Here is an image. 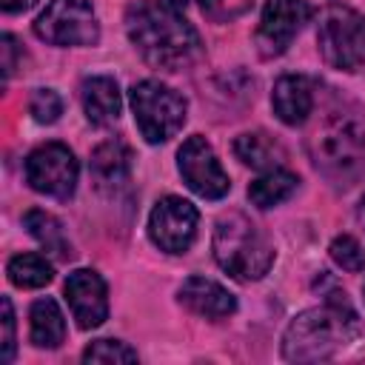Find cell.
I'll list each match as a JSON object with an SVG mask.
<instances>
[{
	"mask_svg": "<svg viewBox=\"0 0 365 365\" xmlns=\"http://www.w3.org/2000/svg\"><path fill=\"white\" fill-rule=\"evenodd\" d=\"M34 34L51 46H94L100 23L88 0H48L34 20Z\"/></svg>",
	"mask_w": 365,
	"mask_h": 365,
	"instance_id": "52a82bcc",
	"label": "cell"
},
{
	"mask_svg": "<svg viewBox=\"0 0 365 365\" xmlns=\"http://www.w3.org/2000/svg\"><path fill=\"white\" fill-rule=\"evenodd\" d=\"M200 214L182 197H163L148 214V237L165 254H185L197 237Z\"/></svg>",
	"mask_w": 365,
	"mask_h": 365,
	"instance_id": "30bf717a",
	"label": "cell"
},
{
	"mask_svg": "<svg viewBox=\"0 0 365 365\" xmlns=\"http://www.w3.org/2000/svg\"><path fill=\"white\" fill-rule=\"evenodd\" d=\"M128 100H131L134 123H137L140 134L145 137V143H151V145L171 140L185 123V111H188L185 97L160 80L134 83L128 91Z\"/></svg>",
	"mask_w": 365,
	"mask_h": 365,
	"instance_id": "5b68a950",
	"label": "cell"
},
{
	"mask_svg": "<svg viewBox=\"0 0 365 365\" xmlns=\"http://www.w3.org/2000/svg\"><path fill=\"white\" fill-rule=\"evenodd\" d=\"M80 103H83V111H86L88 123H94V125L114 123L120 117V106H123L117 80L106 77V74L86 77L83 86H80Z\"/></svg>",
	"mask_w": 365,
	"mask_h": 365,
	"instance_id": "2e32d148",
	"label": "cell"
},
{
	"mask_svg": "<svg viewBox=\"0 0 365 365\" xmlns=\"http://www.w3.org/2000/svg\"><path fill=\"white\" fill-rule=\"evenodd\" d=\"M29 336L37 348H57L66 339V317L51 297H43L29 311Z\"/></svg>",
	"mask_w": 365,
	"mask_h": 365,
	"instance_id": "ac0fdd59",
	"label": "cell"
},
{
	"mask_svg": "<svg viewBox=\"0 0 365 365\" xmlns=\"http://www.w3.org/2000/svg\"><path fill=\"white\" fill-rule=\"evenodd\" d=\"M314 165L336 185H354L365 177V123L334 117L319 125L308 143Z\"/></svg>",
	"mask_w": 365,
	"mask_h": 365,
	"instance_id": "277c9868",
	"label": "cell"
},
{
	"mask_svg": "<svg viewBox=\"0 0 365 365\" xmlns=\"http://www.w3.org/2000/svg\"><path fill=\"white\" fill-rule=\"evenodd\" d=\"M125 34L140 57L163 71H180L202 57V43L182 11L163 0H137L125 11Z\"/></svg>",
	"mask_w": 365,
	"mask_h": 365,
	"instance_id": "6da1fadb",
	"label": "cell"
},
{
	"mask_svg": "<svg viewBox=\"0 0 365 365\" xmlns=\"http://www.w3.org/2000/svg\"><path fill=\"white\" fill-rule=\"evenodd\" d=\"M63 291H66V302L71 308V317L77 319V325L83 331H91V328L106 322V317H108V291H106V282L97 271H91V268L71 271Z\"/></svg>",
	"mask_w": 365,
	"mask_h": 365,
	"instance_id": "7c38bea8",
	"label": "cell"
},
{
	"mask_svg": "<svg viewBox=\"0 0 365 365\" xmlns=\"http://www.w3.org/2000/svg\"><path fill=\"white\" fill-rule=\"evenodd\" d=\"M234 154L237 160H242L251 168L259 171H271V168H282L285 163V148L265 131H245L234 140Z\"/></svg>",
	"mask_w": 365,
	"mask_h": 365,
	"instance_id": "e0dca14e",
	"label": "cell"
},
{
	"mask_svg": "<svg viewBox=\"0 0 365 365\" xmlns=\"http://www.w3.org/2000/svg\"><path fill=\"white\" fill-rule=\"evenodd\" d=\"M177 299L182 308H188L191 314H197L202 319H225L237 311V297L225 285H220L208 277H188L180 285Z\"/></svg>",
	"mask_w": 365,
	"mask_h": 365,
	"instance_id": "4fadbf2b",
	"label": "cell"
},
{
	"mask_svg": "<svg viewBox=\"0 0 365 365\" xmlns=\"http://www.w3.org/2000/svg\"><path fill=\"white\" fill-rule=\"evenodd\" d=\"M359 334V314L342 291L325 297L322 305L299 311L282 334V356L288 362L331 359Z\"/></svg>",
	"mask_w": 365,
	"mask_h": 365,
	"instance_id": "7a4b0ae2",
	"label": "cell"
},
{
	"mask_svg": "<svg viewBox=\"0 0 365 365\" xmlns=\"http://www.w3.org/2000/svg\"><path fill=\"white\" fill-rule=\"evenodd\" d=\"M217 3H220V0H200V6H202V9H214Z\"/></svg>",
	"mask_w": 365,
	"mask_h": 365,
	"instance_id": "f546056e",
	"label": "cell"
},
{
	"mask_svg": "<svg viewBox=\"0 0 365 365\" xmlns=\"http://www.w3.org/2000/svg\"><path fill=\"white\" fill-rule=\"evenodd\" d=\"M0 6L9 14H20V11H29L31 6H37V0H0Z\"/></svg>",
	"mask_w": 365,
	"mask_h": 365,
	"instance_id": "4316f807",
	"label": "cell"
},
{
	"mask_svg": "<svg viewBox=\"0 0 365 365\" xmlns=\"http://www.w3.org/2000/svg\"><path fill=\"white\" fill-rule=\"evenodd\" d=\"M9 279L17 288H43L54 277V265L43 254H17L6 265Z\"/></svg>",
	"mask_w": 365,
	"mask_h": 365,
	"instance_id": "44dd1931",
	"label": "cell"
},
{
	"mask_svg": "<svg viewBox=\"0 0 365 365\" xmlns=\"http://www.w3.org/2000/svg\"><path fill=\"white\" fill-rule=\"evenodd\" d=\"M331 259L342 268V271H365V245L351 237V234H342L331 242Z\"/></svg>",
	"mask_w": 365,
	"mask_h": 365,
	"instance_id": "7402d4cb",
	"label": "cell"
},
{
	"mask_svg": "<svg viewBox=\"0 0 365 365\" xmlns=\"http://www.w3.org/2000/svg\"><path fill=\"white\" fill-rule=\"evenodd\" d=\"M83 362H137V351L120 339H97L83 351Z\"/></svg>",
	"mask_w": 365,
	"mask_h": 365,
	"instance_id": "603a6c76",
	"label": "cell"
},
{
	"mask_svg": "<svg viewBox=\"0 0 365 365\" xmlns=\"http://www.w3.org/2000/svg\"><path fill=\"white\" fill-rule=\"evenodd\" d=\"M356 220H359V225L365 228V197H362L359 205H356Z\"/></svg>",
	"mask_w": 365,
	"mask_h": 365,
	"instance_id": "f1b7e54d",
	"label": "cell"
},
{
	"mask_svg": "<svg viewBox=\"0 0 365 365\" xmlns=\"http://www.w3.org/2000/svg\"><path fill=\"white\" fill-rule=\"evenodd\" d=\"M317 46L331 68L359 71L365 66V14L339 3L328 6L317 23Z\"/></svg>",
	"mask_w": 365,
	"mask_h": 365,
	"instance_id": "8992f818",
	"label": "cell"
},
{
	"mask_svg": "<svg viewBox=\"0 0 365 365\" xmlns=\"http://www.w3.org/2000/svg\"><path fill=\"white\" fill-rule=\"evenodd\" d=\"M91 180L100 191H114L131 177V148L123 140H106L91 151Z\"/></svg>",
	"mask_w": 365,
	"mask_h": 365,
	"instance_id": "9a60e30c",
	"label": "cell"
},
{
	"mask_svg": "<svg viewBox=\"0 0 365 365\" xmlns=\"http://www.w3.org/2000/svg\"><path fill=\"white\" fill-rule=\"evenodd\" d=\"M314 14L308 0H265L259 29H257V46L265 57L282 54L294 37L299 34L302 23Z\"/></svg>",
	"mask_w": 365,
	"mask_h": 365,
	"instance_id": "8fae6325",
	"label": "cell"
},
{
	"mask_svg": "<svg viewBox=\"0 0 365 365\" xmlns=\"http://www.w3.org/2000/svg\"><path fill=\"white\" fill-rule=\"evenodd\" d=\"M299 185V177L288 168H271V171H262L251 185H248V200L257 205V208H274L279 202H285Z\"/></svg>",
	"mask_w": 365,
	"mask_h": 365,
	"instance_id": "d6986e66",
	"label": "cell"
},
{
	"mask_svg": "<svg viewBox=\"0 0 365 365\" xmlns=\"http://www.w3.org/2000/svg\"><path fill=\"white\" fill-rule=\"evenodd\" d=\"M0 54H3V77L9 80L14 74V68H17V54H20V46H17V40L11 34L0 37Z\"/></svg>",
	"mask_w": 365,
	"mask_h": 365,
	"instance_id": "484cf974",
	"label": "cell"
},
{
	"mask_svg": "<svg viewBox=\"0 0 365 365\" xmlns=\"http://www.w3.org/2000/svg\"><path fill=\"white\" fill-rule=\"evenodd\" d=\"M177 168H180V177L182 182L200 194L202 200H220L228 194L231 188V180L225 174V168L220 165L211 143L200 134H191L180 151H177Z\"/></svg>",
	"mask_w": 365,
	"mask_h": 365,
	"instance_id": "9c48e42d",
	"label": "cell"
},
{
	"mask_svg": "<svg viewBox=\"0 0 365 365\" xmlns=\"http://www.w3.org/2000/svg\"><path fill=\"white\" fill-rule=\"evenodd\" d=\"M0 325H3V336H0V362H11L14 356V308H11V299L3 297V317H0Z\"/></svg>",
	"mask_w": 365,
	"mask_h": 365,
	"instance_id": "d4e9b609",
	"label": "cell"
},
{
	"mask_svg": "<svg viewBox=\"0 0 365 365\" xmlns=\"http://www.w3.org/2000/svg\"><path fill=\"white\" fill-rule=\"evenodd\" d=\"M274 114L285 125H302L314 108V86L302 74H282L271 91Z\"/></svg>",
	"mask_w": 365,
	"mask_h": 365,
	"instance_id": "5bb4252c",
	"label": "cell"
},
{
	"mask_svg": "<svg viewBox=\"0 0 365 365\" xmlns=\"http://www.w3.org/2000/svg\"><path fill=\"white\" fill-rule=\"evenodd\" d=\"M77 160L68 145L63 143H46L37 145L26 157V182L46 197L68 200L77 188Z\"/></svg>",
	"mask_w": 365,
	"mask_h": 365,
	"instance_id": "ba28073f",
	"label": "cell"
},
{
	"mask_svg": "<svg viewBox=\"0 0 365 365\" xmlns=\"http://www.w3.org/2000/svg\"><path fill=\"white\" fill-rule=\"evenodd\" d=\"M29 111L37 123L48 125V123H57L60 114H63V97L54 91V88H37L29 100Z\"/></svg>",
	"mask_w": 365,
	"mask_h": 365,
	"instance_id": "cb8c5ba5",
	"label": "cell"
},
{
	"mask_svg": "<svg viewBox=\"0 0 365 365\" xmlns=\"http://www.w3.org/2000/svg\"><path fill=\"white\" fill-rule=\"evenodd\" d=\"M163 3H165V6H168V9H174V11H182V9H185V3H188V0H163Z\"/></svg>",
	"mask_w": 365,
	"mask_h": 365,
	"instance_id": "83f0119b",
	"label": "cell"
},
{
	"mask_svg": "<svg viewBox=\"0 0 365 365\" xmlns=\"http://www.w3.org/2000/svg\"><path fill=\"white\" fill-rule=\"evenodd\" d=\"M23 225H26V231H29L48 254H54V257H60V259H68V257H71V245H68V240H66L63 222H60L54 214L43 211V208H31V211H26Z\"/></svg>",
	"mask_w": 365,
	"mask_h": 365,
	"instance_id": "ffe728a7",
	"label": "cell"
},
{
	"mask_svg": "<svg viewBox=\"0 0 365 365\" xmlns=\"http://www.w3.org/2000/svg\"><path fill=\"white\" fill-rule=\"evenodd\" d=\"M211 248H214L217 265L240 282L262 279L274 265V245L240 211H228L217 220Z\"/></svg>",
	"mask_w": 365,
	"mask_h": 365,
	"instance_id": "3957f363",
	"label": "cell"
}]
</instances>
